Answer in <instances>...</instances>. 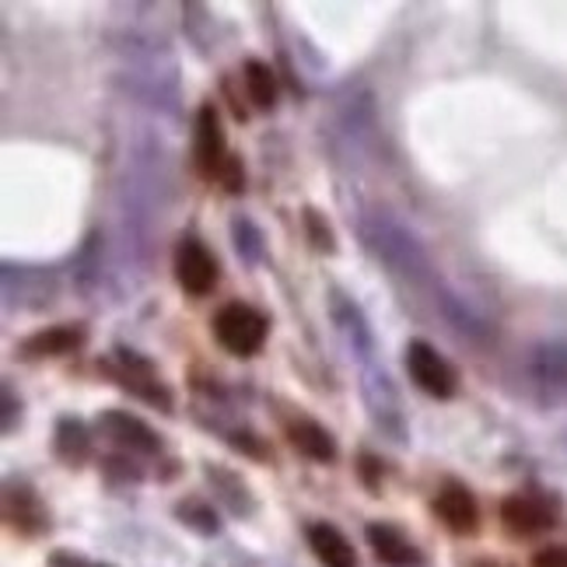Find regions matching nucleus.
<instances>
[{
    "instance_id": "10",
    "label": "nucleus",
    "mask_w": 567,
    "mask_h": 567,
    "mask_svg": "<svg viewBox=\"0 0 567 567\" xmlns=\"http://www.w3.org/2000/svg\"><path fill=\"white\" fill-rule=\"evenodd\" d=\"M309 547L322 567H358L354 547L347 543V536L337 526H330V522H316V526H309Z\"/></svg>"
},
{
    "instance_id": "1",
    "label": "nucleus",
    "mask_w": 567,
    "mask_h": 567,
    "mask_svg": "<svg viewBox=\"0 0 567 567\" xmlns=\"http://www.w3.org/2000/svg\"><path fill=\"white\" fill-rule=\"evenodd\" d=\"M267 333H270V322L267 316H259L252 305L231 301L214 316V337L235 358H252L264 351Z\"/></svg>"
},
{
    "instance_id": "17",
    "label": "nucleus",
    "mask_w": 567,
    "mask_h": 567,
    "mask_svg": "<svg viewBox=\"0 0 567 567\" xmlns=\"http://www.w3.org/2000/svg\"><path fill=\"white\" fill-rule=\"evenodd\" d=\"M533 567H567V547H543L533 557Z\"/></svg>"
},
{
    "instance_id": "15",
    "label": "nucleus",
    "mask_w": 567,
    "mask_h": 567,
    "mask_svg": "<svg viewBox=\"0 0 567 567\" xmlns=\"http://www.w3.org/2000/svg\"><path fill=\"white\" fill-rule=\"evenodd\" d=\"M217 183L225 186V193H243L246 189V168H243V162L231 155L228 165H225V172H221V179H217Z\"/></svg>"
},
{
    "instance_id": "16",
    "label": "nucleus",
    "mask_w": 567,
    "mask_h": 567,
    "mask_svg": "<svg viewBox=\"0 0 567 567\" xmlns=\"http://www.w3.org/2000/svg\"><path fill=\"white\" fill-rule=\"evenodd\" d=\"M305 221H309V228H312L316 249H319V252H333V235H330V228H326V225L319 221V214H316V210H305Z\"/></svg>"
},
{
    "instance_id": "2",
    "label": "nucleus",
    "mask_w": 567,
    "mask_h": 567,
    "mask_svg": "<svg viewBox=\"0 0 567 567\" xmlns=\"http://www.w3.org/2000/svg\"><path fill=\"white\" fill-rule=\"evenodd\" d=\"M228 158H231V151L225 144V130H221V120H217V109L214 102H204L200 113H196V130H193V165L200 172V179L217 183Z\"/></svg>"
},
{
    "instance_id": "13",
    "label": "nucleus",
    "mask_w": 567,
    "mask_h": 567,
    "mask_svg": "<svg viewBox=\"0 0 567 567\" xmlns=\"http://www.w3.org/2000/svg\"><path fill=\"white\" fill-rule=\"evenodd\" d=\"M243 81H246V92H249V102L256 109H274L277 102V74L270 63L264 60H249L246 71H243Z\"/></svg>"
},
{
    "instance_id": "3",
    "label": "nucleus",
    "mask_w": 567,
    "mask_h": 567,
    "mask_svg": "<svg viewBox=\"0 0 567 567\" xmlns=\"http://www.w3.org/2000/svg\"><path fill=\"white\" fill-rule=\"evenodd\" d=\"M403 361H406L410 379L417 382V389H424L427 396H434V400H449L455 392V385H460V379H455V368L439 351H434L427 340H410Z\"/></svg>"
},
{
    "instance_id": "14",
    "label": "nucleus",
    "mask_w": 567,
    "mask_h": 567,
    "mask_svg": "<svg viewBox=\"0 0 567 567\" xmlns=\"http://www.w3.org/2000/svg\"><path fill=\"white\" fill-rule=\"evenodd\" d=\"M89 431H84L81 421H60L56 424V455L68 460L71 466H78L84 455H89Z\"/></svg>"
},
{
    "instance_id": "8",
    "label": "nucleus",
    "mask_w": 567,
    "mask_h": 567,
    "mask_svg": "<svg viewBox=\"0 0 567 567\" xmlns=\"http://www.w3.org/2000/svg\"><path fill=\"white\" fill-rule=\"evenodd\" d=\"M84 343V330L81 326H50V330L32 333L29 340L18 343L21 358H63V354H74L78 347Z\"/></svg>"
},
{
    "instance_id": "5",
    "label": "nucleus",
    "mask_w": 567,
    "mask_h": 567,
    "mask_svg": "<svg viewBox=\"0 0 567 567\" xmlns=\"http://www.w3.org/2000/svg\"><path fill=\"white\" fill-rule=\"evenodd\" d=\"M501 522L515 536H536L554 526V508L539 494H508L501 501Z\"/></svg>"
},
{
    "instance_id": "11",
    "label": "nucleus",
    "mask_w": 567,
    "mask_h": 567,
    "mask_svg": "<svg viewBox=\"0 0 567 567\" xmlns=\"http://www.w3.org/2000/svg\"><path fill=\"white\" fill-rule=\"evenodd\" d=\"M368 543H372L375 557L389 567H410L421 560L417 547H413L396 526H385V522H372V526H368Z\"/></svg>"
},
{
    "instance_id": "9",
    "label": "nucleus",
    "mask_w": 567,
    "mask_h": 567,
    "mask_svg": "<svg viewBox=\"0 0 567 567\" xmlns=\"http://www.w3.org/2000/svg\"><path fill=\"white\" fill-rule=\"evenodd\" d=\"M288 442L295 445V452H301L305 460L312 463H333L337 460V442L333 434L326 431L319 421L312 417H298L288 424Z\"/></svg>"
},
{
    "instance_id": "4",
    "label": "nucleus",
    "mask_w": 567,
    "mask_h": 567,
    "mask_svg": "<svg viewBox=\"0 0 567 567\" xmlns=\"http://www.w3.org/2000/svg\"><path fill=\"white\" fill-rule=\"evenodd\" d=\"M172 267H176V280L179 288L189 295V298H204L217 288V259L214 252L200 243V238L186 235L183 243L176 246V259H172Z\"/></svg>"
},
{
    "instance_id": "7",
    "label": "nucleus",
    "mask_w": 567,
    "mask_h": 567,
    "mask_svg": "<svg viewBox=\"0 0 567 567\" xmlns=\"http://www.w3.org/2000/svg\"><path fill=\"white\" fill-rule=\"evenodd\" d=\"M99 431L105 434L109 442H116L123 449H134V452H158L162 439L151 431L141 417H130L123 410H105L99 417Z\"/></svg>"
},
{
    "instance_id": "18",
    "label": "nucleus",
    "mask_w": 567,
    "mask_h": 567,
    "mask_svg": "<svg viewBox=\"0 0 567 567\" xmlns=\"http://www.w3.org/2000/svg\"><path fill=\"white\" fill-rule=\"evenodd\" d=\"M382 473V463L375 460V455H361V476H364V484L368 487H379L375 484V476Z\"/></svg>"
},
{
    "instance_id": "6",
    "label": "nucleus",
    "mask_w": 567,
    "mask_h": 567,
    "mask_svg": "<svg viewBox=\"0 0 567 567\" xmlns=\"http://www.w3.org/2000/svg\"><path fill=\"white\" fill-rule=\"evenodd\" d=\"M434 515H439L452 533L460 536H473L480 529V508L476 497L463 487V484H445L434 497Z\"/></svg>"
},
{
    "instance_id": "12",
    "label": "nucleus",
    "mask_w": 567,
    "mask_h": 567,
    "mask_svg": "<svg viewBox=\"0 0 567 567\" xmlns=\"http://www.w3.org/2000/svg\"><path fill=\"white\" fill-rule=\"evenodd\" d=\"M4 512H8V522L18 529V533H39L42 526H47V512H42V505L35 501L32 491L18 487V491H8V501H4Z\"/></svg>"
}]
</instances>
